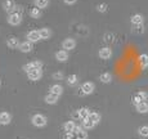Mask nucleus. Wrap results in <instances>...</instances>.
I'll return each instance as SVG.
<instances>
[{
	"label": "nucleus",
	"mask_w": 148,
	"mask_h": 139,
	"mask_svg": "<svg viewBox=\"0 0 148 139\" xmlns=\"http://www.w3.org/2000/svg\"><path fill=\"white\" fill-rule=\"evenodd\" d=\"M50 93H52V94L58 95V97H59V95L63 93V86H62V85H59V84L53 85V86H50Z\"/></svg>",
	"instance_id": "16"
},
{
	"label": "nucleus",
	"mask_w": 148,
	"mask_h": 139,
	"mask_svg": "<svg viewBox=\"0 0 148 139\" xmlns=\"http://www.w3.org/2000/svg\"><path fill=\"white\" fill-rule=\"evenodd\" d=\"M63 127H64V130H66L67 133H71V131H73V130H75L76 125H75V123H73V121H67V123L63 125Z\"/></svg>",
	"instance_id": "27"
},
{
	"label": "nucleus",
	"mask_w": 148,
	"mask_h": 139,
	"mask_svg": "<svg viewBox=\"0 0 148 139\" xmlns=\"http://www.w3.org/2000/svg\"><path fill=\"white\" fill-rule=\"evenodd\" d=\"M147 98H148V94L146 92H139L133 95V103L138 104V103H140V102H146Z\"/></svg>",
	"instance_id": "5"
},
{
	"label": "nucleus",
	"mask_w": 148,
	"mask_h": 139,
	"mask_svg": "<svg viewBox=\"0 0 148 139\" xmlns=\"http://www.w3.org/2000/svg\"><path fill=\"white\" fill-rule=\"evenodd\" d=\"M99 80L104 84H110L111 80H112V76H111L110 72H103V73H101V76H99Z\"/></svg>",
	"instance_id": "20"
},
{
	"label": "nucleus",
	"mask_w": 148,
	"mask_h": 139,
	"mask_svg": "<svg viewBox=\"0 0 148 139\" xmlns=\"http://www.w3.org/2000/svg\"><path fill=\"white\" fill-rule=\"evenodd\" d=\"M3 8H4L5 12L12 13V12H14V9H16V3H14L13 0H5V1L3 3Z\"/></svg>",
	"instance_id": "8"
},
{
	"label": "nucleus",
	"mask_w": 148,
	"mask_h": 139,
	"mask_svg": "<svg viewBox=\"0 0 148 139\" xmlns=\"http://www.w3.org/2000/svg\"><path fill=\"white\" fill-rule=\"evenodd\" d=\"M21 22H22V13L21 12L14 10V12L9 13V16H8V23L9 25H12V26H18Z\"/></svg>",
	"instance_id": "1"
},
{
	"label": "nucleus",
	"mask_w": 148,
	"mask_h": 139,
	"mask_svg": "<svg viewBox=\"0 0 148 139\" xmlns=\"http://www.w3.org/2000/svg\"><path fill=\"white\" fill-rule=\"evenodd\" d=\"M56 58H57V61H59V62H66L68 59L67 50H59V52H57L56 53Z\"/></svg>",
	"instance_id": "14"
},
{
	"label": "nucleus",
	"mask_w": 148,
	"mask_h": 139,
	"mask_svg": "<svg viewBox=\"0 0 148 139\" xmlns=\"http://www.w3.org/2000/svg\"><path fill=\"white\" fill-rule=\"evenodd\" d=\"M27 76H28V79H30V80L38 81V80H40V79H41L42 71H41V68H34V70L28 71V72H27Z\"/></svg>",
	"instance_id": "3"
},
{
	"label": "nucleus",
	"mask_w": 148,
	"mask_h": 139,
	"mask_svg": "<svg viewBox=\"0 0 148 139\" xmlns=\"http://www.w3.org/2000/svg\"><path fill=\"white\" fill-rule=\"evenodd\" d=\"M39 35H40L41 40H48V39L52 36V31H50L49 28H47V27L40 28V30H39Z\"/></svg>",
	"instance_id": "12"
},
{
	"label": "nucleus",
	"mask_w": 148,
	"mask_h": 139,
	"mask_svg": "<svg viewBox=\"0 0 148 139\" xmlns=\"http://www.w3.org/2000/svg\"><path fill=\"white\" fill-rule=\"evenodd\" d=\"M30 16L32 17V18H35V19L40 18L41 17V10L39 9V8H32V9L30 10Z\"/></svg>",
	"instance_id": "26"
},
{
	"label": "nucleus",
	"mask_w": 148,
	"mask_h": 139,
	"mask_svg": "<svg viewBox=\"0 0 148 139\" xmlns=\"http://www.w3.org/2000/svg\"><path fill=\"white\" fill-rule=\"evenodd\" d=\"M82 126H84V129L89 130V129H93V127L95 126V124L88 117V118H84V121H82Z\"/></svg>",
	"instance_id": "22"
},
{
	"label": "nucleus",
	"mask_w": 148,
	"mask_h": 139,
	"mask_svg": "<svg viewBox=\"0 0 148 139\" xmlns=\"http://www.w3.org/2000/svg\"><path fill=\"white\" fill-rule=\"evenodd\" d=\"M88 117H89L90 120H92L93 123L95 124V125L99 123V121H101V118H102V117H101V115H99V113H97V112H90Z\"/></svg>",
	"instance_id": "23"
},
{
	"label": "nucleus",
	"mask_w": 148,
	"mask_h": 139,
	"mask_svg": "<svg viewBox=\"0 0 148 139\" xmlns=\"http://www.w3.org/2000/svg\"><path fill=\"white\" fill-rule=\"evenodd\" d=\"M45 102H47L48 104H56L57 102H58V95L49 93V94H48L47 97H45Z\"/></svg>",
	"instance_id": "19"
},
{
	"label": "nucleus",
	"mask_w": 148,
	"mask_h": 139,
	"mask_svg": "<svg viewBox=\"0 0 148 139\" xmlns=\"http://www.w3.org/2000/svg\"><path fill=\"white\" fill-rule=\"evenodd\" d=\"M32 125L38 126V127H42L47 125V117L45 116L40 115V113H38V115H34L32 116Z\"/></svg>",
	"instance_id": "2"
},
{
	"label": "nucleus",
	"mask_w": 148,
	"mask_h": 139,
	"mask_svg": "<svg viewBox=\"0 0 148 139\" xmlns=\"http://www.w3.org/2000/svg\"><path fill=\"white\" fill-rule=\"evenodd\" d=\"M97 9H98V12H101V13H106L107 9H108V5L106 4V3H102V4H98Z\"/></svg>",
	"instance_id": "30"
},
{
	"label": "nucleus",
	"mask_w": 148,
	"mask_h": 139,
	"mask_svg": "<svg viewBox=\"0 0 148 139\" xmlns=\"http://www.w3.org/2000/svg\"><path fill=\"white\" fill-rule=\"evenodd\" d=\"M18 49L21 50L22 53H28V52H31V50H32V42H30V41L19 42Z\"/></svg>",
	"instance_id": "10"
},
{
	"label": "nucleus",
	"mask_w": 148,
	"mask_h": 139,
	"mask_svg": "<svg viewBox=\"0 0 148 139\" xmlns=\"http://www.w3.org/2000/svg\"><path fill=\"white\" fill-rule=\"evenodd\" d=\"M94 89H95V86H94V84L93 83H90V81H88V83H84L81 85V93L82 94H85V95H88V94H92L93 92H94Z\"/></svg>",
	"instance_id": "4"
},
{
	"label": "nucleus",
	"mask_w": 148,
	"mask_h": 139,
	"mask_svg": "<svg viewBox=\"0 0 148 139\" xmlns=\"http://www.w3.org/2000/svg\"><path fill=\"white\" fill-rule=\"evenodd\" d=\"M39 40H41V39H40V35H39V31L38 30H32V31H30V32L27 34V41L36 42Z\"/></svg>",
	"instance_id": "7"
},
{
	"label": "nucleus",
	"mask_w": 148,
	"mask_h": 139,
	"mask_svg": "<svg viewBox=\"0 0 148 139\" xmlns=\"http://www.w3.org/2000/svg\"><path fill=\"white\" fill-rule=\"evenodd\" d=\"M53 79H54V80H62V79H63V73H62V72L53 73Z\"/></svg>",
	"instance_id": "33"
},
{
	"label": "nucleus",
	"mask_w": 148,
	"mask_h": 139,
	"mask_svg": "<svg viewBox=\"0 0 148 139\" xmlns=\"http://www.w3.org/2000/svg\"><path fill=\"white\" fill-rule=\"evenodd\" d=\"M99 57H101L102 59H110L111 57H112V50H111L110 48H102V49L99 50Z\"/></svg>",
	"instance_id": "13"
},
{
	"label": "nucleus",
	"mask_w": 148,
	"mask_h": 139,
	"mask_svg": "<svg viewBox=\"0 0 148 139\" xmlns=\"http://www.w3.org/2000/svg\"><path fill=\"white\" fill-rule=\"evenodd\" d=\"M139 63H140L142 68H147L148 67V54H142L139 58Z\"/></svg>",
	"instance_id": "24"
},
{
	"label": "nucleus",
	"mask_w": 148,
	"mask_h": 139,
	"mask_svg": "<svg viewBox=\"0 0 148 139\" xmlns=\"http://www.w3.org/2000/svg\"><path fill=\"white\" fill-rule=\"evenodd\" d=\"M31 66H32V68H41L42 67V63L40 61H34V62H30Z\"/></svg>",
	"instance_id": "32"
},
{
	"label": "nucleus",
	"mask_w": 148,
	"mask_h": 139,
	"mask_svg": "<svg viewBox=\"0 0 148 139\" xmlns=\"http://www.w3.org/2000/svg\"><path fill=\"white\" fill-rule=\"evenodd\" d=\"M12 121V116L8 112H0V125H8Z\"/></svg>",
	"instance_id": "9"
},
{
	"label": "nucleus",
	"mask_w": 148,
	"mask_h": 139,
	"mask_svg": "<svg viewBox=\"0 0 148 139\" xmlns=\"http://www.w3.org/2000/svg\"><path fill=\"white\" fill-rule=\"evenodd\" d=\"M134 32L136 34V35H139V34H143L144 32V27L143 25H136V26H134Z\"/></svg>",
	"instance_id": "31"
},
{
	"label": "nucleus",
	"mask_w": 148,
	"mask_h": 139,
	"mask_svg": "<svg viewBox=\"0 0 148 139\" xmlns=\"http://www.w3.org/2000/svg\"><path fill=\"white\" fill-rule=\"evenodd\" d=\"M67 139H77V134H76V131L67 133Z\"/></svg>",
	"instance_id": "34"
},
{
	"label": "nucleus",
	"mask_w": 148,
	"mask_h": 139,
	"mask_svg": "<svg viewBox=\"0 0 148 139\" xmlns=\"http://www.w3.org/2000/svg\"><path fill=\"white\" fill-rule=\"evenodd\" d=\"M136 107V111L139 113H147L148 112V103L147 102H140V103L135 104Z\"/></svg>",
	"instance_id": "17"
},
{
	"label": "nucleus",
	"mask_w": 148,
	"mask_h": 139,
	"mask_svg": "<svg viewBox=\"0 0 148 139\" xmlns=\"http://www.w3.org/2000/svg\"><path fill=\"white\" fill-rule=\"evenodd\" d=\"M73 131H76V134H77V139H86L88 138V133L85 131V129H82V127L76 126Z\"/></svg>",
	"instance_id": "18"
},
{
	"label": "nucleus",
	"mask_w": 148,
	"mask_h": 139,
	"mask_svg": "<svg viewBox=\"0 0 148 139\" xmlns=\"http://www.w3.org/2000/svg\"><path fill=\"white\" fill-rule=\"evenodd\" d=\"M77 113H79V117H80L81 120H84V118H88L90 111H89V108H86V107H82V108H80L77 111Z\"/></svg>",
	"instance_id": "21"
},
{
	"label": "nucleus",
	"mask_w": 148,
	"mask_h": 139,
	"mask_svg": "<svg viewBox=\"0 0 148 139\" xmlns=\"http://www.w3.org/2000/svg\"><path fill=\"white\" fill-rule=\"evenodd\" d=\"M132 23H133V26H136V25H143V21H144V18H143V16L142 14H134V16L132 17Z\"/></svg>",
	"instance_id": "15"
},
{
	"label": "nucleus",
	"mask_w": 148,
	"mask_h": 139,
	"mask_svg": "<svg viewBox=\"0 0 148 139\" xmlns=\"http://www.w3.org/2000/svg\"><path fill=\"white\" fill-rule=\"evenodd\" d=\"M67 84L68 85H71V86H73V85H76L77 84V81H79V77H77V75H75V73H73V75H70L67 77Z\"/></svg>",
	"instance_id": "25"
},
{
	"label": "nucleus",
	"mask_w": 148,
	"mask_h": 139,
	"mask_svg": "<svg viewBox=\"0 0 148 139\" xmlns=\"http://www.w3.org/2000/svg\"><path fill=\"white\" fill-rule=\"evenodd\" d=\"M63 1H64V4H67V5H72L76 3V0H63Z\"/></svg>",
	"instance_id": "35"
},
{
	"label": "nucleus",
	"mask_w": 148,
	"mask_h": 139,
	"mask_svg": "<svg viewBox=\"0 0 148 139\" xmlns=\"http://www.w3.org/2000/svg\"><path fill=\"white\" fill-rule=\"evenodd\" d=\"M75 47H76V41L73 39H64L63 42H62L63 50H72L75 49Z\"/></svg>",
	"instance_id": "6"
},
{
	"label": "nucleus",
	"mask_w": 148,
	"mask_h": 139,
	"mask_svg": "<svg viewBox=\"0 0 148 139\" xmlns=\"http://www.w3.org/2000/svg\"><path fill=\"white\" fill-rule=\"evenodd\" d=\"M35 4H36V8H39V9L47 8L48 4H49V0H35Z\"/></svg>",
	"instance_id": "28"
},
{
	"label": "nucleus",
	"mask_w": 148,
	"mask_h": 139,
	"mask_svg": "<svg viewBox=\"0 0 148 139\" xmlns=\"http://www.w3.org/2000/svg\"><path fill=\"white\" fill-rule=\"evenodd\" d=\"M7 45H8V48H10V49H17V48L19 47V40L17 38H14V36H10V38H8V40H7Z\"/></svg>",
	"instance_id": "11"
},
{
	"label": "nucleus",
	"mask_w": 148,
	"mask_h": 139,
	"mask_svg": "<svg viewBox=\"0 0 148 139\" xmlns=\"http://www.w3.org/2000/svg\"><path fill=\"white\" fill-rule=\"evenodd\" d=\"M138 133L142 135V137H148V126L144 125V126H140L138 130Z\"/></svg>",
	"instance_id": "29"
}]
</instances>
